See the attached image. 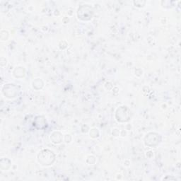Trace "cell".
Masks as SVG:
<instances>
[{
  "mask_svg": "<svg viewBox=\"0 0 181 181\" xmlns=\"http://www.w3.org/2000/svg\"><path fill=\"white\" fill-rule=\"evenodd\" d=\"M39 124H40V129H42V128L45 127V126H46V121H45V118L41 116H38L35 118V120L34 123V125L36 126V127L38 128L39 126Z\"/></svg>",
  "mask_w": 181,
  "mask_h": 181,
  "instance_id": "cell-1",
  "label": "cell"
}]
</instances>
